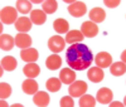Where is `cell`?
<instances>
[{
	"instance_id": "cell-7",
	"label": "cell",
	"mask_w": 126,
	"mask_h": 107,
	"mask_svg": "<svg viewBox=\"0 0 126 107\" xmlns=\"http://www.w3.org/2000/svg\"><path fill=\"white\" fill-rule=\"evenodd\" d=\"M94 63L100 68H107L112 64V57L107 52H101L94 57Z\"/></svg>"
},
{
	"instance_id": "cell-2",
	"label": "cell",
	"mask_w": 126,
	"mask_h": 107,
	"mask_svg": "<svg viewBox=\"0 0 126 107\" xmlns=\"http://www.w3.org/2000/svg\"><path fill=\"white\" fill-rule=\"evenodd\" d=\"M0 19L3 24H15L18 20V10L12 6H5L0 12Z\"/></svg>"
},
{
	"instance_id": "cell-25",
	"label": "cell",
	"mask_w": 126,
	"mask_h": 107,
	"mask_svg": "<svg viewBox=\"0 0 126 107\" xmlns=\"http://www.w3.org/2000/svg\"><path fill=\"white\" fill-rule=\"evenodd\" d=\"M46 87H47V90H48L49 92H58V91L61 90V87H62V82H61V79H58V78L52 77V78H49V79L47 81Z\"/></svg>"
},
{
	"instance_id": "cell-10",
	"label": "cell",
	"mask_w": 126,
	"mask_h": 107,
	"mask_svg": "<svg viewBox=\"0 0 126 107\" xmlns=\"http://www.w3.org/2000/svg\"><path fill=\"white\" fill-rule=\"evenodd\" d=\"M87 77L93 83H100L103 79V77H105V73H103L102 68H100V67H92V68L88 69Z\"/></svg>"
},
{
	"instance_id": "cell-3",
	"label": "cell",
	"mask_w": 126,
	"mask_h": 107,
	"mask_svg": "<svg viewBox=\"0 0 126 107\" xmlns=\"http://www.w3.org/2000/svg\"><path fill=\"white\" fill-rule=\"evenodd\" d=\"M68 92L72 97H81L82 94L87 92V83L83 81H75L73 83H71Z\"/></svg>"
},
{
	"instance_id": "cell-12",
	"label": "cell",
	"mask_w": 126,
	"mask_h": 107,
	"mask_svg": "<svg viewBox=\"0 0 126 107\" xmlns=\"http://www.w3.org/2000/svg\"><path fill=\"white\" fill-rule=\"evenodd\" d=\"M15 46L19 47L20 49H28L32 46V38L30 35L25 34V33H20L16 34L15 37Z\"/></svg>"
},
{
	"instance_id": "cell-22",
	"label": "cell",
	"mask_w": 126,
	"mask_h": 107,
	"mask_svg": "<svg viewBox=\"0 0 126 107\" xmlns=\"http://www.w3.org/2000/svg\"><path fill=\"white\" fill-rule=\"evenodd\" d=\"M83 34L81 33V30H71L66 35V42L69 44H75V43H81L83 40Z\"/></svg>"
},
{
	"instance_id": "cell-26",
	"label": "cell",
	"mask_w": 126,
	"mask_h": 107,
	"mask_svg": "<svg viewBox=\"0 0 126 107\" xmlns=\"http://www.w3.org/2000/svg\"><path fill=\"white\" fill-rule=\"evenodd\" d=\"M15 5L16 10L22 14H28L32 10V1H28V0H18Z\"/></svg>"
},
{
	"instance_id": "cell-11",
	"label": "cell",
	"mask_w": 126,
	"mask_h": 107,
	"mask_svg": "<svg viewBox=\"0 0 126 107\" xmlns=\"http://www.w3.org/2000/svg\"><path fill=\"white\" fill-rule=\"evenodd\" d=\"M96 100L100 103H102V105L110 103L111 100H112V91L110 88H106V87L98 90L97 91V94H96Z\"/></svg>"
},
{
	"instance_id": "cell-17",
	"label": "cell",
	"mask_w": 126,
	"mask_h": 107,
	"mask_svg": "<svg viewBox=\"0 0 126 107\" xmlns=\"http://www.w3.org/2000/svg\"><path fill=\"white\" fill-rule=\"evenodd\" d=\"M88 15H90V19L92 23H102L105 18H106V13L101 8H93Z\"/></svg>"
},
{
	"instance_id": "cell-30",
	"label": "cell",
	"mask_w": 126,
	"mask_h": 107,
	"mask_svg": "<svg viewBox=\"0 0 126 107\" xmlns=\"http://www.w3.org/2000/svg\"><path fill=\"white\" fill-rule=\"evenodd\" d=\"M75 102L72 100V96H66L61 100V107H73Z\"/></svg>"
},
{
	"instance_id": "cell-18",
	"label": "cell",
	"mask_w": 126,
	"mask_h": 107,
	"mask_svg": "<svg viewBox=\"0 0 126 107\" xmlns=\"http://www.w3.org/2000/svg\"><path fill=\"white\" fill-rule=\"evenodd\" d=\"M23 72H24V74L28 78H35L37 76H39L40 68H39L38 64H35V63H28V64L24 66Z\"/></svg>"
},
{
	"instance_id": "cell-32",
	"label": "cell",
	"mask_w": 126,
	"mask_h": 107,
	"mask_svg": "<svg viewBox=\"0 0 126 107\" xmlns=\"http://www.w3.org/2000/svg\"><path fill=\"white\" fill-rule=\"evenodd\" d=\"M110 106H111V107H122L124 105H122L121 102H112Z\"/></svg>"
},
{
	"instance_id": "cell-23",
	"label": "cell",
	"mask_w": 126,
	"mask_h": 107,
	"mask_svg": "<svg viewBox=\"0 0 126 107\" xmlns=\"http://www.w3.org/2000/svg\"><path fill=\"white\" fill-rule=\"evenodd\" d=\"M16 59L14 57H10V56H6L1 59V68L8 71V72H12L16 68Z\"/></svg>"
},
{
	"instance_id": "cell-1",
	"label": "cell",
	"mask_w": 126,
	"mask_h": 107,
	"mask_svg": "<svg viewBox=\"0 0 126 107\" xmlns=\"http://www.w3.org/2000/svg\"><path fill=\"white\" fill-rule=\"evenodd\" d=\"M66 61L73 71H85L91 67L93 62V54L86 44L75 43L67 49Z\"/></svg>"
},
{
	"instance_id": "cell-6",
	"label": "cell",
	"mask_w": 126,
	"mask_h": 107,
	"mask_svg": "<svg viewBox=\"0 0 126 107\" xmlns=\"http://www.w3.org/2000/svg\"><path fill=\"white\" fill-rule=\"evenodd\" d=\"M81 33L83 34V37L93 38V37H96L97 33H98V27H97V24L92 23V21H85V23H82Z\"/></svg>"
},
{
	"instance_id": "cell-34",
	"label": "cell",
	"mask_w": 126,
	"mask_h": 107,
	"mask_svg": "<svg viewBox=\"0 0 126 107\" xmlns=\"http://www.w3.org/2000/svg\"><path fill=\"white\" fill-rule=\"evenodd\" d=\"M125 54H126V53H125V52H124V53H122V54H121V58H122V61H124V62H125Z\"/></svg>"
},
{
	"instance_id": "cell-16",
	"label": "cell",
	"mask_w": 126,
	"mask_h": 107,
	"mask_svg": "<svg viewBox=\"0 0 126 107\" xmlns=\"http://www.w3.org/2000/svg\"><path fill=\"white\" fill-rule=\"evenodd\" d=\"M23 92L27 94H35L38 92V83L34 81V78H28L22 84Z\"/></svg>"
},
{
	"instance_id": "cell-13",
	"label": "cell",
	"mask_w": 126,
	"mask_h": 107,
	"mask_svg": "<svg viewBox=\"0 0 126 107\" xmlns=\"http://www.w3.org/2000/svg\"><path fill=\"white\" fill-rule=\"evenodd\" d=\"M49 101H50L49 94H48L47 92H44V91H38V92L33 96V102H34V105H37V106H39V107H46V106H48V105H49Z\"/></svg>"
},
{
	"instance_id": "cell-21",
	"label": "cell",
	"mask_w": 126,
	"mask_h": 107,
	"mask_svg": "<svg viewBox=\"0 0 126 107\" xmlns=\"http://www.w3.org/2000/svg\"><path fill=\"white\" fill-rule=\"evenodd\" d=\"M53 28L54 30L57 31V33L59 34H63V33H68V29H69V24H68V21L66 19H63V18H58L54 20V23H53Z\"/></svg>"
},
{
	"instance_id": "cell-31",
	"label": "cell",
	"mask_w": 126,
	"mask_h": 107,
	"mask_svg": "<svg viewBox=\"0 0 126 107\" xmlns=\"http://www.w3.org/2000/svg\"><path fill=\"white\" fill-rule=\"evenodd\" d=\"M103 4L109 6V8H116L119 4H120V0H115V1H110V0H105Z\"/></svg>"
},
{
	"instance_id": "cell-5",
	"label": "cell",
	"mask_w": 126,
	"mask_h": 107,
	"mask_svg": "<svg viewBox=\"0 0 126 107\" xmlns=\"http://www.w3.org/2000/svg\"><path fill=\"white\" fill-rule=\"evenodd\" d=\"M87 12V6L85 3H82V1H75V3H72L68 5V13L72 15V16H75V18H81L86 14Z\"/></svg>"
},
{
	"instance_id": "cell-19",
	"label": "cell",
	"mask_w": 126,
	"mask_h": 107,
	"mask_svg": "<svg viewBox=\"0 0 126 107\" xmlns=\"http://www.w3.org/2000/svg\"><path fill=\"white\" fill-rule=\"evenodd\" d=\"M15 46V38L9 34H1L0 37V48L3 50H10Z\"/></svg>"
},
{
	"instance_id": "cell-20",
	"label": "cell",
	"mask_w": 126,
	"mask_h": 107,
	"mask_svg": "<svg viewBox=\"0 0 126 107\" xmlns=\"http://www.w3.org/2000/svg\"><path fill=\"white\" fill-rule=\"evenodd\" d=\"M46 66L50 71H56V69L61 68V66H62V58L58 54H52V56H49L47 58Z\"/></svg>"
},
{
	"instance_id": "cell-27",
	"label": "cell",
	"mask_w": 126,
	"mask_h": 107,
	"mask_svg": "<svg viewBox=\"0 0 126 107\" xmlns=\"http://www.w3.org/2000/svg\"><path fill=\"white\" fill-rule=\"evenodd\" d=\"M42 5H43V12L46 14H53L58 8V3L56 0H47V1L42 3Z\"/></svg>"
},
{
	"instance_id": "cell-4",
	"label": "cell",
	"mask_w": 126,
	"mask_h": 107,
	"mask_svg": "<svg viewBox=\"0 0 126 107\" xmlns=\"http://www.w3.org/2000/svg\"><path fill=\"white\" fill-rule=\"evenodd\" d=\"M64 46H66V40L61 35H53L48 40V48L50 49L52 53H54V54L62 52L63 48H64Z\"/></svg>"
},
{
	"instance_id": "cell-29",
	"label": "cell",
	"mask_w": 126,
	"mask_h": 107,
	"mask_svg": "<svg viewBox=\"0 0 126 107\" xmlns=\"http://www.w3.org/2000/svg\"><path fill=\"white\" fill-rule=\"evenodd\" d=\"M10 94H12V87H10V84L1 82L0 83V97H1V100L8 98Z\"/></svg>"
},
{
	"instance_id": "cell-8",
	"label": "cell",
	"mask_w": 126,
	"mask_h": 107,
	"mask_svg": "<svg viewBox=\"0 0 126 107\" xmlns=\"http://www.w3.org/2000/svg\"><path fill=\"white\" fill-rule=\"evenodd\" d=\"M20 57L27 63H35L37 59L39 58V53L35 48H28V49H22L20 52Z\"/></svg>"
},
{
	"instance_id": "cell-33",
	"label": "cell",
	"mask_w": 126,
	"mask_h": 107,
	"mask_svg": "<svg viewBox=\"0 0 126 107\" xmlns=\"http://www.w3.org/2000/svg\"><path fill=\"white\" fill-rule=\"evenodd\" d=\"M0 106H1V107H6V106H8V103H6L4 100H1V102H0Z\"/></svg>"
},
{
	"instance_id": "cell-15",
	"label": "cell",
	"mask_w": 126,
	"mask_h": 107,
	"mask_svg": "<svg viewBox=\"0 0 126 107\" xmlns=\"http://www.w3.org/2000/svg\"><path fill=\"white\" fill-rule=\"evenodd\" d=\"M30 20L33 24H37V25H42L46 23L47 20V14L40 9H35L30 13Z\"/></svg>"
},
{
	"instance_id": "cell-9",
	"label": "cell",
	"mask_w": 126,
	"mask_h": 107,
	"mask_svg": "<svg viewBox=\"0 0 126 107\" xmlns=\"http://www.w3.org/2000/svg\"><path fill=\"white\" fill-rule=\"evenodd\" d=\"M59 79L64 84H71L76 81V72L72 68H63L59 72Z\"/></svg>"
},
{
	"instance_id": "cell-28",
	"label": "cell",
	"mask_w": 126,
	"mask_h": 107,
	"mask_svg": "<svg viewBox=\"0 0 126 107\" xmlns=\"http://www.w3.org/2000/svg\"><path fill=\"white\" fill-rule=\"evenodd\" d=\"M79 106L81 107H94L96 106V100L91 94H83V97L79 98Z\"/></svg>"
},
{
	"instance_id": "cell-14",
	"label": "cell",
	"mask_w": 126,
	"mask_h": 107,
	"mask_svg": "<svg viewBox=\"0 0 126 107\" xmlns=\"http://www.w3.org/2000/svg\"><path fill=\"white\" fill-rule=\"evenodd\" d=\"M15 29L20 33H27L32 29V20L27 16H22V18H18V20L15 21Z\"/></svg>"
},
{
	"instance_id": "cell-24",
	"label": "cell",
	"mask_w": 126,
	"mask_h": 107,
	"mask_svg": "<svg viewBox=\"0 0 126 107\" xmlns=\"http://www.w3.org/2000/svg\"><path fill=\"white\" fill-rule=\"evenodd\" d=\"M110 71L116 77L124 76L126 72V64H125V62H116V63H113L110 66Z\"/></svg>"
}]
</instances>
